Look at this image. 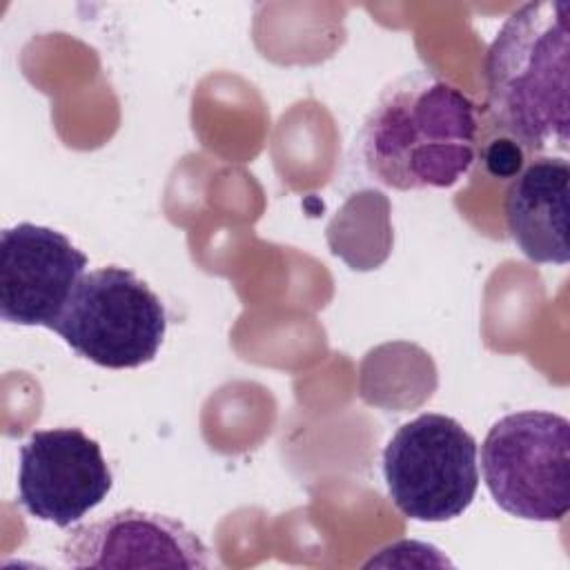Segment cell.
<instances>
[{"mask_svg":"<svg viewBox=\"0 0 570 570\" xmlns=\"http://www.w3.org/2000/svg\"><path fill=\"white\" fill-rule=\"evenodd\" d=\"M358 149L385 187H452L479 154L476 105L441 76L410 71L381 91L358 134Z\"/></svg>","mask_w":570,"mask_h":570,"instance_id":"1","label":"cell"},{"mask_svg":"<svg viewBox=\"0 0 570 570\" xmlns=\"http://www.w3.org/2000/svg\"><path fill=\"white\" fill-rule=\"evenodd\" d=\"M568 0L514 9L485 56L488 107L494 125L532 154L566 158L570 149Z\"/></svg>","mask_w":570,"mask_h":570,"instance_id":"2","label":"cell"},{"mask_svg":"<svg viewBox=\"0 0 570 570\" xmlns=\"http://www.w3.org/2000/svg\"><path fill=\"white\" fill-rule=\"evenodd\" d=\"M51 330L78 356L100 367L131 370L156 358L167 312L131 269L107 265L82 274Z\"/></svg>","mask_w":570,"mask_h":570,"instance_id":"3","label":"cell"},{"mask_svg":"<svg viewBox=\"0 0 570 570\" xmlns=\"http://www.w3.org/2000/svg\"><path fill=\"white\" fill-rule=\"evenodd\" d=\"M494 503L525 521H561L570 510V423L548 410L501 416L481 445Z\"/></svg>","mask_w":570,"mask_h":570,"instance_id":"4","label":"cell"},{"mask_svg":"<svg viewBox=\"0 0 570 570\" xmlns=\"http://www.w3.org/2000/svg\"><path fill=\"white\" fill-rule=\"evenodd\" d=\"M383 476L396 510L414 521L461 517L479 488V448L452 416L428 412L403 423L383 450Z\"/></svg>","mask_w":570,"mask_h":570,"instance_id":"5","label":"cell"},{"mask_svg":"<svg viewBox=\"0 0 570 570\" xmlns=\"http://www.w3.org/2000/svg\"><path fill=\"white\" fill-rule=\"evenodd\" d=\"M111 485L100 443L80 428L36 430L20 445L18 501L38 521L69 528L100 505Z\"/></svg>","mask_w":570,"mask_h":570,"instance_id":"6","label":"cell"},{"mask_svg":"<svg viewBox=\"0 0 570 570\" xmlns=\"http://www.w3.org/2000/svg\"><path fill=\"white\" fill-rule=\"evenodd\" d=\"M87 256L62 232L18 223L0 238V316L49 327L82 278Z\"/></svg>","mask_w":570,"mask_h":570,"instance_id":"7","label":"cell"},{"mask_svg":"<svg viewBox=\"0 0 570 570\" xmlns=\"http://www.w3.org/2000/svg\"><path fill=\"white\" fill-rule=\"evenodd\" d=\"M71 568H209V550L183 521L147 512L118 510L71 528L62 541Z\"/></svg>","mask_w":570,"mask_h":570,"instance_id":"8","label":"cell"},{"mask_svg":"<svg viewBox=\"0 0 570 570\" xmlns=\"http://www.w3.org/2000/svg\"><path fill=\"white\" fill-rule=\"evenodd\" d=\"M570 165L561 156H539L528 163L505 191V225L514 245L532 263L566 265Z\"/></svg>","mask_w":570,"mask_h":570,"instance_id":"9","label":"cell"}]
</instances>
